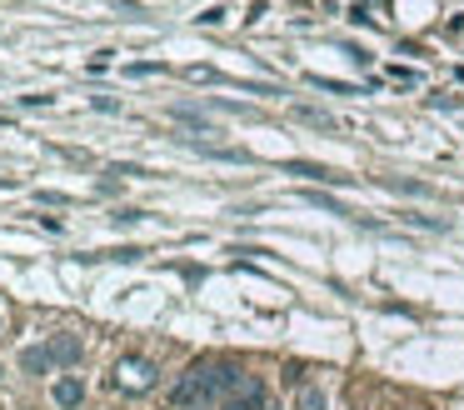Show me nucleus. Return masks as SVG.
Wrapping results in <instances>:
<instances>
[{"label": "nucleus", "mask_w": 464, "mask_h": 410, "mask_svg": "<svg viewBox=\"0 0 464 410\" xmlns=\"http://www.w3.org/2000/svg\"><path fill=\"white\" fill-rule=\"evenodd\" d=\"M240 375H245V371L230 365V360H195V365L180 375L175 400H180V406H215V400H225L230 390H235Z\"/></svg>", "instance_id": "nucleus-1"}, {"label": "nucleus", "mask_w": 464, "mask_h": 410, "mask_svg": "<svg viewBox=\"0 0 464 410\" xmlns=\"http://www.w3.org/2000/svg\"><path fill=\"white\" fill-rule=\"evenodd\" d=\"M155 381H160V365L145 356H120L110 371V385L120 396H145V390H155Z\"/></svg>", "instance_id": "nucleus-2"}, {"label": "nucleus", "mask_w": 464, "mask_h": 410, "mask_svg": "<svg viewBox=\"0 0 464 410\" xmlns=\"http://www.w3.org/2000/svg\"><path fill=\"white\" fill-rule=\"evenodd\" d=\"M265 400H270V396H265V381L245 371V375L235 381V390L220 400V410H265Z\"/></svg>", "instance_id": "nucleus-3"}, {"label": "nucleus", "mask_w": 464, "mask_h": 410, "mask_svg": "<svg viewBox=\"0 0 464 410\" xmlns=\"http://www.w3.org/2000/svg\"><path fill=\"white\" fill-rule=\"evenodd\" d=\"M45 350H51V360H55V371H70V365H80V335H51L45 340Z\"/></svg>", "instance_id": "nucleus-4"}, {"label": "nucleus", "mask_w": 464, "mask_h": 410, "mask_svg": "<svg viewBox=\"0 0 464 410\" xmlns=\"http://www.w3.org/2000/svg\"><path fill=\"white\" fill-rule=\"evenodd\" d=\"M285 176H305V180H320V185H350V176H339L330 166H314V160H285Z\"/></svg>", "instance_id": "nucleus-5"}, {"label": "nucleus", "mask_w": 464, "mask_h": 410, "mask_svg": "<svg viewBox=\"0 0 464 410\" xmlns=\"http://www.w3.org/2000/svg\"><path fill=\"white\" fill-rule=\"evenodd\" d=\"M51 400L61 410H76L80 400H85V385L76 381V375H55V385H51Z\"/></svg>", "instance_id": "nucleus-6"}, {"label": "nucleus", "mask_w": 464, "mask_h": 410, "mask_svg": "<svg viewBox=\"0 0 464 410\" xmlns=\"http://www.w3.org/2000/svg\"><path fill=\"white\" fill-rule=\"evenodd\" d=\"M20 371H26V375H51L55 371L51 350H45V346H26V350H20Z\"/></svg>", "instance_id": "nucleus-7"}, {"label": "nucleus", "mask_w": 464, "mask_h": 410, "mask_svg": "<svg viewBox=\"0 0 464 410\" xmlns=\"http://www.w3.org/2000/svg\"><path fill=\"white\" fill-rule=\"evenodd\" d=\"M170 116H175V120H185V126L195 130V135H220V130H215L210 120L200 116V111H190V105H170Z\"/></svg>", "instance_id": "nucleus-8"}, {"label": "nucleus", "mask_w": 464, "mask_h": 410, "mask_svg": "<svg viewBox=\"0 0 464 410\" xmlns=\"http://www.w3.org/2000/svg\"><path fill=\"white\" fill-rule=\"evenodd\" d=\"M295 120H305V126H320V130H335L339 126L330 111H314V105H295Z\"/></svg>", "instance_id": "nucleus-9"}, {"label": "nucleus", "mask_w": 464, "mask_h": 410, "mask_svg": "<svg viewBox=\"0 0 464 410\" xmlns=\"http://www.w3.org/2000/svg\"><path fill=\"white\" fill-rule=\"evenodd\" d=\"M300 410H325V390H320V385H305V390H300Z\"/></svg>", "instance_id": "nucleus-10"}, {"label": "nucleus", "mask_w": 464, "mask_h": 410, "mask_svg": "<svg viewBox=\"0 0 464 410\" xmlns=\"http://www.w3.org/2000/svg\"><path fill=\"white\" fill-rule=\"evenodd\" d=\"M140 220H145V210H130L126 205V210H115L110 216V226H140Z\"/></svg>", "instance_id": "nucleus-11"}, {"label": "nucleus", "mask_w": 464, "mask_h": 410, "mask_svg": "<svg viewBox=\"0 0 464 410\" xmlns=\"http://www.w3.org/2000/svg\"><path fill=\"white\" fill-rule=\"evenodd\" d=\"M389 191H410V195H429V185H419V180H385Z\"/></svg>", "instance_id": "nucleus-12"}, {"label": "nucleus", "mask_w": 464, "mask_h": 410, "mask_svg": "<svg viewBox=\"0 0 464 410\" xmlns=\"http://www.w3.org/2000/svg\"><path fill=\"white\" fill-rule=\"evenodd\" d=\"M0 191H11V180H5V176H0Z\"/></svg>", "instance_id": "nucleus-13"}, {"label": "nucleus", "mask_w": 464, "mask_h": 410, "mask_svg": "<svg viewBox=\"0 0 464 410\" xmlns=\"http://www.w3.org/2000/svg\"><path fill=\"white\" fill-rule=\"evenodd\" d=\"M185 410H215V406H185Z\"/></svg>", "instance_id": "nucleus-14"}, {"label": "nucleus", "mask_w": 464, "mask_h": 410, "mask_svg": "<svg viewBox=\"0 0 464 410\" xmlns=\"http://www.w3.org/2000/svg\"><path fill=\"white\" fill-rule=\"evenodd\" d=\"M0 335H5V316H0Z\"/></svg>", "instance_id": "nucleus-15"}]
</instances>
